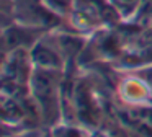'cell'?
I'll return each mask as SVG.
<instances>
[]
</instances>
